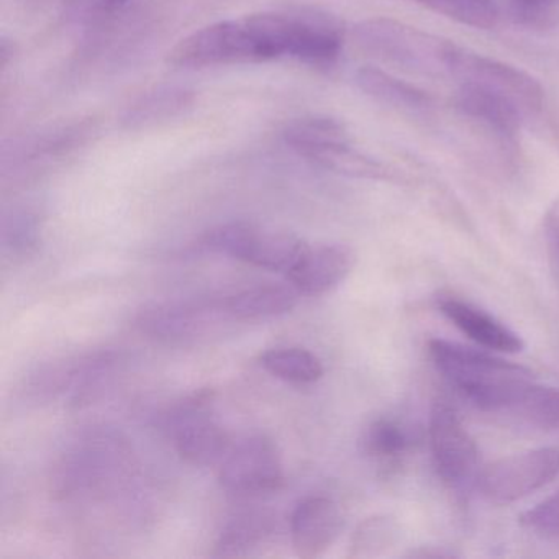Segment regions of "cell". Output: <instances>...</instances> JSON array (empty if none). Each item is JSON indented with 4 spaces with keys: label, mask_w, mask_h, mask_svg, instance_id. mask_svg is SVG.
I'll return each mask as SVG.
<instances>
[{
    "label": "cell",
    "mask_w": 559,
    "mask_h": 559,
    "mask_svg": "<svg viewBox=\"0 0 559 559\" xmlns=\"http://www.w3.org/2000/svg\"><path fill=\"white\" fill-rule=\"evenodd\" d=\"M294 44L293 15L253 14L199 28L169 51L168 63L186 70L266 63L290 58Z\"/></svg>",
    "instance_id": "cell-1"
},
{
    "label": "cell",
    "mask_w": 559,
    "mask_h": 559,
    "mask_svg": "<svg viewBox=\"0 0 559 559\" xmlns=\"http://www.w3.org/2000/svg\"><path fill=\"white\" fill-rule=\"evenodd\" d=\"M428 353L438 372L483 411H512L533 384L530 369L460 343L430 340Z\"/></svg>",
    "instance_id": "cell-2"
},
{
    "label": "cell",
    "mask_w": 559,
    "mask_h": 559,
    "mask_svg": "<svg viewBox=\"0 0 559 559\" xmlns=\"http://www.w3.org/2000/svg\"><path fill=\"white\" fill-rule=\"evenodd\" d=\"M355 40L382 63L430 78L450 76L457 45L404 22L369 19L356 25Z\"/></svg>",
    "instance_id": "cell-3"
},
{
    "label": "cell",
    "mask_w": 559,
    "mask_h": 559,
    "mask_svg": "<svg viewBox=\"0 0 559 559\" xmlns=\"http://www.w3.org/2000/svg\"><path fill=\"white\" fill-rule=\"evenodd\" d=\"M198 247L287 276L302 260L310 245L289 231L274 230L250 222H231L209 230L199 240Z\"/></svg>",
    "instance_id": "cell-4"
},
{
    "label": "cell",
    "mask_w": 559,
    "mask_h": 559,
    "mask_svg": "<svg viewBox=\"0 0 559 559\" xmlns=\"http://www.w3.org/2000/svg\"><path fill=\"white\" fill-rule=\"evenodd\" d=\"M284 140L297 155L320 168L356 178H385L384 168L361 155L345 127L329 117L296 120L287 127Z\"/></svg>",
    "instance_id": "cell-5"
},
{
    "label": "cell",
    "mask_w": 559,
    "mask_h": 559,
    "mask_svg": "<svg viewBox=\"0 0 559 559\" xmlns=\"http://www.w3.org/2000/svg\"><path fill=\"white\" fill-rule=\"evenodd\" d=\"M460 86L483 87L515 103L525 116L539 112L545 91L532 74L457 45L450 76Z\"/></svg>",
    "instance_id": "cell-6"
},
{
    "label": "cell",
    "mask_w": 559,
    "mask_h": 559,
    "mask_svg": "<svg viewBox=\"0 0 559 559\" xmlns=\"http://www.w3.org/2000/svg\"><path fill=\"white\" fill-rule=\"evenodd\" d=\"M559 474V450L536 448L502 457L477 476V490L487 502L507 506L525 499Z\"/></svg>",
    "instance_id": "cell-7"
},
{
    "label": "cell",
    "mask_w": 559,
    "mask_h": 559,
    "mask_svg": "<svg viewBox=\"0 0 559 559\" xmlns=\"http://www.w3.org/2000/svg\"><path fill=\"white\" fill-rule=\"evenodd\" d=\"M218 480L227 492L240 497L277 492L286 483L280 448L266 435H251L230 451L218 467Z\"/></svg>",
    "instance_id": "cell-8"
},
{
    "label": "cell",
    "mask_w": 559,
    "mask_h": 559,
    "mask_svg": "<svg viewBox=\"0 0 559 559\" xmlns=\"http://www.w3.org/2000/svg\"><path fill=\"white\" fill-rule=\"evenodd\" d=\"M207 402V392H202L166 415V430L176 451L192 466H221L231 448L227 431L209 415Z\"/></svg>",
    "instance_id": "cell-9"
},
{
    "label": "cell",
    "mask_w": 559,
    "mask_h": 559,
    "mask_svg": "<svg viewBox=\"0 0 559 559\" xmlns=\"http://www.w3.org/2000/svg\"><path fill=\"white\" fill-rule=\"evenodd\" d=\"M435 467L444 483L463 486L476 476L479 451L456 408L447 401H437L428 421Z\"/></svg>",
    "instance_id": "cell-10"
},
{
    "label": "cell",
    "mask_w": 559,
    "mask_h": 559,
    "mask_svg": "<svg viewBox=\"0 0 559 559\" xmlns=\"http://www.w3.org/2000/svg\"><path fill=\"white\" fill-rule=\"evenodd\" d=\"M228 317L225 302H166L146 307L139 313L136 326L150 338L182 343L207 335Z\"/></svg>",
    "instance_id": "cell-11"
},
{
    "label": "cell",
    "mask_w": 559,
    "mask_h": 559,
    "mask_svg": "<svg viewBox=\"0 0 559 559\" xmlns=\"http://www.w3.org/2000/svg\"><path fill=\"white\" fill-rule=\"evenodd\" d=\"M342 530V510L330 497H307L290 516L294 551L302 559H317L325 555L338 539Z\"/></svg>",
    "instance_id": "cell-12"
},
{
    "label": "cell",
    "mask_w": 559,
    "mask_h": 559,
    "mask_svg": "<svg viewBox=\"0 0 559 559\" xmlns=\"http://www.w3.org/2000/svg\"><path fill=\"white\" fill-rule=\"evenodd\" d=\"M355 264L356 253L346 245L309 247L302 260L287 274V280L299 293L319 296L340 286Z\"/></svg>",
    "instance_id": "cell-13"
},
{
    "label": "cell",
    "mask_w": 559,
    "mask_h": 559,
    "mask_svg": "<svg viewBox=\"0 0 559 559\" xmlns=\"http://www.w3.org/2000/svg\"><path fill=\"white\" fill-rule=\"evenodd\" d=\"M438 307L463 335L483 348L500 353H520L525 348V342L519 333L473 304L454 297H444Z\"/></svg>",
    "instance_id": "cell-14"
},
{
    "label": "cell",
    "mask_w": 559,
    "mask_h": 559,
    "mask_svg": "<svg viewBox=\"0 0 559 559\" xmlns=\"http://www.w3.org/2000/svg\"><path fill=\"white\" fill-rule=\"evenodd\" d=\"M456 106L464 116L483 123L503 139L515 136L526 119L515 103L483 87H457Z\"/></svg>",
    "instance_id": "cell-15"
},
{
    "label": "cell",
    "mask_w": 559,
    "mask_h": 559,
    "mask_svg": "<svg viewBox=\"0 0 559 559\" xmlns=\"http://www.w3.org/2000/svg\"><path fill=\"white\" fill-rule=\"evenodd\" d=\"M297 293L294 286L263 284L228 297L224 300L225 309L237 322H260L289 313L297 306Z\"/></svg>",
    "instance_id": "cell-16"
},
{
    "label": "cell",
    "mask_w": 559,
    "mask_h": 559,
    "mask_svg": "<svg viewBox=\"0 0 559 559\" xmlns=\"http://www.w3.org/2000/svg\"><path fill=\"white\" fill-rule=\"evenodd\" d=\"M356 84L362 93L384 106L405 112H427L433 106V100L420 87L399 80L394 74L385 73L374 67H365L356 73Z\"/></svg>",
    "instance_id": "cell-17"
},
{
    "label": "cell",
    "mask_w": 559,
    "mask_h": 559,
    "mask_svg": "<svg viewBox=\"0 0 559 559\" xmlns=\"http://www.w3.org/2000/svg\"><path fill=\"white\" fill-rule=\"evenodd\" d=\"M274 532V519L267 513L250 512L235 516L227 523L215 543L214 556L240 558L267 542Z\"/></svg>",
    "instance_id": "cell-18"
},
{
    "label": "cell",
    "mask_w": 559,
    "mask_h": 559,
    "mask_svg": "<svg viewBox=\"0 0 559 559\" xmlns=\"http://www.w3.org/2000/svg\"><path fill=\"white\" fill-rule=\"evenodd\" d=\"M401 525L391 515H372L358 523L349 539L348 558L372 559L388 555L401 542Z\"/></svg>",
    "instance_id": "cell-19"
},
{
    "label": "cell",
    "mask_w": 559,
    "mask_h": 559,
    "mask_svg": "<svg viewBox=\"0 0 559 559\" xmlns=\"http://www.w3.org/2000/svg\"><path fill=\"white\" fill-rule=\"evenodd\" d=\"M261 366L274 378L290 384H313L323 376L322 361L304 348L270 349L261 356Z\"/></svg>",
    "instance_id": "cell-20"
},
{
    "label": "cell",
    "mask_w": 559,
    "mask_h": 559,
    "mask_svg": "<svg viewBox=\"0 0 559 559\" xmlns=\"http://www.w3.org/2000/svg\"><path fill=\"white\" fill-rule=\"evenodd\" d=\"M191 94L186 91L175 90V87L158 90L140 99L133 109H130L126 122L130 127H146L150 123L162 122L182 112L186 107L191 106Z\"/></svg>",
    "instance_id": "cell-21"
},
{
    "label": "cell",
    "mask_w": 559,
    "mask_h": 559,
    "mask_svg": "<svg viewBox=\"0 0 559 559\" xmlns=\"http://www.w3.org/2000/svg\"><path fill=\"white\" fill-rule=\"evenodd\" d=\"M362 450L374 457H397L414 443L412 431L391 418H379L366 428L362 435Z\"/></svg>",
    "instance_id": "cell-22"
},
{
    "label": "cell",
    "mask_w": 559,
    "mask_h": 559,
    "mask_svg": "<svg viewBox=\"0 0 559 559\" xmlns=\"http://www.w3.org/2000/svg\"><path fill=\"white\" fill-rule=\"evenodd\" d=\"M512 412L526 424L542 430L559 428V388H546L533 382Z\"/></svg>",
    "instance_id": "cell-23"
},
{
    "label": "cell",
    "mask_w": 559,
    "mask_h": 559,
    "mask_svg": "<svg viewBox=\"0 0 559 559\" xmlns=\"http://www.w3.org/2000/svg\"><path fill=\"white\" fill-rule=\"evenodd\" d=\"M38 228L35 217L28 214L17 215L4 225V247L12 257L25 258L34 253L38 245Z\"/></svg>",
    "instance_id": "cell-24"
},
{
    "label": "cell",
    "mask_w": 559,
    "mask_h": 559,
    "mask_svg": "<svg viewBox=\"0 0 559 559\" xmlns=\"http://www.w3.org/2000/svg\"><path fill=\"white\" fill-rule=\"evenodd\" d=\"M520 523L543 538L559 539V492L522 513Z\"/></svg>",
    "instance_id": "cell-25"
},
{
    "label": "cell",
    "mask_w": 559,
    "mask_h": 559,
    "mask_svg": "<svg viewBox=\"0 0 559 559\" xmlns=\"http://www.w3.org/2000/svg\"><path fill=\"white\" fill-rule=\"evenodd\" d=\"M546 253L549 270L559 289V198L552 202L545 215Z\"/></svg>",
    "instance_id": "cell-26"
},
{
    "label": "cell",
    "mask_w": 559,
    "mask_h": 559,
    "mask_svg": "<svg viewBox=\"0 0 559 559\" xmlns=\"http://www.w3.org/2000/svg\"><path fill=\"white\" fill-rule=\"evenodd\" d=\"M408 556L411 558H421V559H440V558H451V556H454V552L451 551H441V549L433 548V546H430V548H421L415 549V551L408 552Z\"/></svg>",
    "instance_id": "cell-27"
},
{
    "label": "cell",
    "mask_w": 559,
    "mask_h": 559,
    "mask_svg": "<svg viewBox=\"0 0 559 559\" xmlns=\"http://www.w3.org/2000/svg\"><path fill=\"white\" fill-rule=\"evenodd\" d=\"M525 2L539 11H552L559 4V0H525Z\"/></svg>",
    "instance_id": "cell-28"
},
{
    "label": "cell",
    "mask_w": 559,
    "mask_h": 559,
    "mask_svg": "<svg viewBox=\"0 0 559 559\" xmlns=\"http://www.w3.org/2000/svg\"><path fill=\"white\" fill-rule=\"evenodd\" d=\"M130 2H132V0H103V9L107 12L120 11V9L126 8Z\"/></svg>",
    "instance_id": "cell-29"
},
{
    "label": "cell",
    "mask_w": 559,
    "mask_h": 559,
    "mask_svg": "<svg viewBox=\"0 0 559 559\" xmlns=\"http://www.w3.org/2000/svg\"><path fill=\"white\" fill-rule=\"evenodd\" d=\"M415 2H420V0H415Z\"/></svg>",
    "instance_id": "cell-30"
}]
</instances>
